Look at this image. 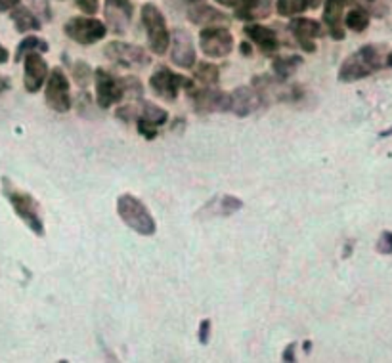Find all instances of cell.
<instances>
[{
    "mask_svg": "<svg viewBox=\"0 0 392 363\" xmlns=\"http://www.w3.org/2000/svg\"><path fill=\"white\" fill-rule=\"evenodd\" d=\"M117 214L123 222L136 231L138 235L144 238H151L157 231V224H155L154 214L147 210L142 199L130 196V193H123L117 199Z\"/></svg>",
    "mask_w": 392,
    "mask_h": 363,
    "instance_id": "obj_1",
    "label": "cell"
},
{
    "mask_svg": "<svg viewBox=\"0 0 392 363\" xmlns=\"http://www.w3.org/2000/svg\"><path fill=\"white\" fill-rule=\"evenodd\" d=\"M381 69V56L375 46H362L346 57L339 67V83H356Z\"/></svg>",
    "mask_w": 392,
    "mask_h": 363,
    "instance_id": "obj_2",
    "label": "cell"
},
{
    "mask_svg": "<svg viewBox=\"0 0 392 363\" xmlns=\"http://www.w3.org/2000/svg\"><path fill=\"white\" fill-rule=\"evenodd\" d=\"M2 184H4V196L8 197L15 214L23 220V224L35 233L36 238H44L46 230H44V222L39 214V203L35 201V197L15 189L8 178H2Z\"/></svg>",
    "mask_w": 392,
    "mask_h": 363,
    "instance_id": "obj_3",
    "label": "cell"
},
{
    "mask_svg": "<svg viewBox=\"0 0 392 363\" xmlns=\"http://www.w3.org/2000/svg\"><path fill=\"white\" fill-rule=\"evenodd\" d=\"M140 15L142 25L146 29L149 50L155 56H165V52H168V46H170V33H168L167 20L163 12L155 4L147 2L142 6Z\"/></svg>",
    "mask_w": 392,
    "mask_h": 363,
    "instance_id": "obj_4",
    "label": "cell"
},
{
    "mask_svg": "<svg viewBox=\"0 0 392 363\" xmlns=\"http://www.w3.org/2000/svg\"><path fill=\"white\" fill-rule=\"evenodd\" d=\"M194 86H196L194 78H188L180 75V73H175V71L168 69L165 65H159L151 73V77H149V88L154 90L155 96L167 100V102H175L178 98V92H189Z\"/></svg>",
    "mask_w": 392,
    "mask_h": 363,
    "instance_id": "obj_5",
    "label": "cell"
},
{
    "mask_svg": "<svg viewBox=\"0 0 392 363\" xmlns=\"http://www.w3.org/2000/svg\"><path fill=\"white\" fill-rule=\"evenodd\" d=\"M44 100L52 111L69 113L73 107L71 100V83L62 67H54L50 71L46 84H44Z\"/></svg>",
    "mask_w": 392,
    "mask_h": 363,
    "instance_id": "obj_6",
    "label": "cell"
},
{
    "mask_svg": "<svg viewBox=\"0 0 392 363\" xmlns=\"http://www.w3.org/2000/svg\"><path fill=\"white\" fill-rule=\"evenodd\" d=\"M63 31L77 44L92 46L104 39L107 27H105L104 21L94 18V15H75V18L67 20V23L63 25Z\"/></svg>",
    "mask_w": 392,
    "mask_h": 363,
    "instance_id": "obj_7",
    "label": "cell"
},
{
    "mask_svg": "<svg viewBox=\"0 0 392 363\" xmlns=\"http://www.w3.org/2000/svg\"><path fill=\"white\" fill-rule=\"evenodd\" d=\"M104 56L117 67H146L151 63V56L138 44H130L125 41H111L104 46Z\"/></svg>",
    "mask_w": 392,
    "mask_h": 363,
    "instance_id": "obj_8",
    "label": "cell"
},
{
    "mask_svg": "<svg viewBox=\"0 0 392 363\" xmlns=\"http://www.w3.org/2000/svg\"><path fill=\"white\" fill-rule=\"evenodd\" d=\"M199 48L210 60L230 56L234 50V36L226 27H205L199 33Z\"/></svg>",
    "mask_w": 392,
    "mask_h": 363,
    "instance_id": "obj_9",
    "label": "cell"
},
{
    "mask_svg": "<svg viewBox=\"0 0 392 363\" xmlns=\"http://www.w3.org/2000/svg\"><path fill=\"white\" fill-rule=\"evenodd\" d=\"M94 83H96V102L102 109H109L111 105L121 104L125 100L123 78H117L104 67L94 71Z\"/></svg>",
    "mask_w": 392,
    "mask_h": 363,
    "instance_id": "obj_10",
    "label": "cell"
},
{
    "mask_svg": "<svg viewBox=\"0 0 392 363\" xmlns=\"http://www.w3.org/2000/svg\"><path fill=\"white\" fill-rule=\"evenodd\" d=\"M228 111L234 113L236 117H249L251 113L266 107V98L255 86H238L228 94Z\"/></svg>",
    "mask_w": 392,
    "mask_h": 363,
    "instance_id": "obj_11",
    "label": "cell"
},
{
    "mask_svg": "<svg viewBox=\"0 0 392 363\" xmlns=\"http://www.w3.org/2000/svg\"><path fill=\"white\" fill-rule=\"evenodd\" d=\"M189 98L191 105L199 115H207V113L217 111H228V104L230 98L226 92H220L217 86H203V88H191L189 90Z\"/></svg>",
    "mask_w": 392,
    "mask_h": 363,
    "instance_id": "obj_12",
    "label": "cell"
},
{
    "mask_svg": "<svg viewBox=\"0 0 392 363\" xmlns=\"http://www.w3.org/2000/svg\"><path fill=\"white\" fill-rule=\"evenodd\" d=\"M23 86L29 94H36L42 90L50 75L48 63L42 57L41 52H29L23 56Z\"/></svg>",
    "mask_w": 392,
    "mask_h": 363,
    "instance_id": "obj_13",
    "label": "cell"
},
{
    "mask_svg": "<svg viewBox=\"0 0 392 363\" xmlns=\"http://www.w3.org/2000/svg\"><path fill=\"white\" fill-rule=\"evenodd\" d=\"M170 62L182 67V69H194L197 63L196 46H194V39L186 29H175L170 33Z\"/></svg>",
    "mask_w": 392,
    "mask_h": 363,
    "instance_id": "obj_14",
    "label": "cell"
},
{
    "mask_svg": "<svg viewBox=\"0 0 392 363\" xmlns=\"http://www.w3.org/2000/svg\"><path fill=\"white\" fill-rule=\"evenodd\" d=\"M134 8L130 0H105L104 18L105 27H109L115 35H123L133 21Z\"/></svg>",
    "mask_w": 392,
    "mask_h": 363,
    "instance_id": "obj_15",
    "label": "cell"
},
{
    "mask_svg": "<svg viewBox=\"0 0 392 363\" xmlns=\"http://www.w3.org/2000/svg\"><path fill=\"white\" fill-rule=\"evenodd\" d=\"M289 31L293 33V36L297 39V42L301 44V48L309 54L316 52V39H320L322 35V23L320 21L312 20V18H295L289 23Z\"/></svg>",
    "mask_w": 392,
    "mask_h": 363,
    "instance_id": "obj_16",
    "label": "cell"
},
{
    "mask_svg": "<svg viewBox=\"0 0 392 363\" xmlns=\"http://www.w3.org/2000/svg\"><path fill=\"white\" fill-rule=\"evenodd\" d=\"M243 33L247 35V39L257 46V48L266 54V56H273L278 48H280V41H278V35L276 31H272L266 25H260V23H251V25H245L243 27Z\"/></svg>",
    "mask_w": 392,
    "mask_h": 363,
    "instance_id": "obj_17",
    "label": "cell"
},
{
    "mask_svg": "<svg viewBox=\"0 0 392 363\" xmlns=\"http://www.w3.org/2000/svg\"><path fill=\"white\" fill-rule=\"evenodd\" d=\"M188 20L199 27H212L217 23L228 21V15L218 8L209 6L205 0H194L188 4Z\"/></svg>",
    "mask_w": 392,
    "mask_h": 363,
    "instance_id": "obj_18",
    "label": "cell"
},
{
    "mask_svg": "<svg viewBox=\"0 0 392 363\" xmlns=\"http://www.w3.org/2000/svg\"><path fill=\"white\" fill-rule=\"evenodd\" d=\"M344 6L346 0H325L323 4V23L333 41H344Z\"/></svg>",
    "mask_w": 392,
    "mask_h": 363,
    "instance_id": "obj_19",
    "label": "cell"
},
{
    "mask_svg": "<svg viewBox=\"0 0 392 363\" xmlns=\"http://www.w3.org/2000/svg\"><path fill=\"white\" fill-rule=\"evenodd\" d=\"M168 121L167 111L159 107L154 102H146V100H140V104L136 105V119L134 123H144V125L155 126L159 128Z\"/></svg>",
    "mask_w": 392,
    "mask_h": 363,
    "instance_id": "obj_20",
    "label": "cell"
},
{
    "mask_svg": "<svg viewBox=\"0 0 392 363\" xmlns=\"http://www.w3.org/2000/svg\"><path fill=\"white\" fill-rule=\"evenodd\" d=\"M10 20L14 21V27L18 33H31V31H39L42 27L41 18L35 15L31 8L21 6V4L10 10Z\"/></svg>",
    "mask_w": 392,
    "mask_h": 363,
    "instance_id": "obj_21",
    "label": "cell"
},
{
    "mask_svg": "<svg viewBox=\"0 0 392 363\" xmlns=\"http://www.w3.org/2000/svg\"><path fill=\"white\" fill-rule=\"evenodd\" d=\"M302 56H297V54H288V56H276L273 57L272 69H273V77L280 78V81H288L297 73V69L302 65Z\"/></svg>",
    "mask_w": 392,
    "mask_h": 363,
    "instance_id": "obj_22",
    "label": "cell"
},
{
    "mask_svg": "<svg viewBox=\"0 0 392 363\" xmlns=\"http://www.w3.org/2000/svg\"><path fill=\"white\" fill-rule=\"evenodd\" d=\"M318 6H322V0H278L276 2V10L281 18L304 14L306 10H316Z\"/></svg>",
    "mask_w": 392,
    "mask_h": 363,
    "instance_id": "obj_23",
    "label": "cell"
},
{
    "mask_svg": "<svg viewBox=\"0 0 392 363\" xmlns=\"http://www.w3.org/2000/svg\"><path fill=\"white\" fill-rule=\"evenodd\" d=\"M194 81H199L203 86H217L220 81L218 65L209 62H197L194 65Z\"/></svg>",
    "mask_w": 392,
    "mask_h": 363,
    "instance_id": "obj_24",
    "label": "cell"
},
{
    "mask_svg": "<svg viewBox=\"0 0 392 363\" xmlns=\"http://www.w3.org/2000/svg\"><path fill=\"white\" fill-rule=\"evenodd\" d=\"M50 50V44L44 39H41V36H25L23 41L18 44V48H15V56H14V62L20 63L21 60H23V56L25 54H29V52H48Z\"/></svg>",
    "mask_w": 392,
    "mask_h": 363,
    "instance_id": "obj_25",
    "label": "cell"
},
{
    "mask_svg": "<svg viewBox=\"0 0 392 363\" xmlns=\"http://www.w3.org/2000/svg\"><path fill=\"white\" fill-rule=\"evenodd\" d=\"M344 27L351 29L354 33H364L365 29L370 27V14L362 10V8H354L349 14L344 15Z\"/></svg>",
    "mask_w": 392,
    "mask_h": 363,
    "instance_id": "obj_26",
    "label": "cell"
},
{
    "mask_svg": "<svg viewBox=\"0 0 392 363\" xmlns=\"http://www.w3.org/2000/svg\"><path fill=\"white\" fill-rule=\"evenodd\" d=\"M212 207L217 209L215 210V214H218V217H231L234 212L241 210V207H243V201L234 196H222L220 199H218V201L212 203Z\"/></svg>",
    "mask_w": 392,
    "mask_h": 363,
    "instance_id": "obj_27",
    "label": "cell"
},
{
    "mask_svg": "<svg viewBox=\"0 0 392 363\" xmlns=\"http://www.w3.org/2000/svg\"><path fill=\"white\" fill-rule=\"evenodd\" d=\"M123 78V90H125V100H134L140 102L144 98V86L140 78L136 77H121Z\"/></svg>",
    "mask_w": 392,
    "mask_h": 363,
    "instance_id": "obj_28",
    "label": "cell"
},
{
    "mask_svg": "<svg viewBox=\"0 0 392 363\" xmlns=\"http://www.w3.org/2000/svg\"><path fill=\"white\" fill-rule=\"evenodd\" d=\"M375 249H377L379 254H392V231H381Z\"/></svg>",
    "mask_w": 392,
    "mask_h": 363,
    "instance_id": "obj_29",
    "label": "cell"
},
{
    "mask_svg": "<svg viewBox=\"0 0 392 363\" xmlns=\"http://www.w3.org/2000/svg\"><path fill=\"white\" fill-rule=\"evenodd\" d=\"M73 78H75L81 86H84V84L88 83V78H90V65L79 62L77 65L73 67Z\"/></svg>",
    "mask_w": 392,
    "mask_h": 363,
    "instance_id": "obj_30",
    "label": "cell"
},
{
    "mask_svg": "<svg viewBox=\"0 0 392 363\" xmlns=\"http://www.w3.org/2000/svg\"><path fill=\"white\" fill-rule=\"evenodd\" d=\"M75 4L84 15H96L100 10V0H75Z\"/></svg>",
    "mask_w": 392,
    "mask_h": 363,
    "instance_id": "obj_31",
    "label": "cell"
},
{
    "mask_svg": "<svg viewBox=\"0 0 392 363\" xmlns=\"http://www.w3.org/2000/svg\"><path fill=\"white\" fill-rule=\"evenodd\" d=\"M220 6H228L234 8V10H247V8H252L259 0H215Z\"/></svg>",
    "mask_w": 392,
    "mask_h": 363,
    "instance_id": "obj_32",
    "label": "cell"
},
{
    "mask_svg": "<svg viewBox=\"0 0 392 363\" xmlns=\"http://www.w3.org/2000/svg\"><path fill=\"white\" fill-rule=\"evenodd\" d=\"M210 336V320H203L199 323V343L207 344Z\"/></svg>",
    "mask_w": 392,
    "mask_h": 363,
    "instance_id": "obj_33",
    "label": "cell"
},
{
    "mask_svg": "<svg viewBox=\"0 0 392 363\" xmlns=\"http://www.w3.org/2000/svg\"><path fill=\"white\" fill-rule=\"evenodd\" d=\"M20 2H21V0H0V14H4V12H10V10L18 6Z\"/></svg>",
    "mask_w": 392,
    "mask_h": 363,
    "instance_id": "obj_34",
    "label": "cell"
},
{
    "mask_svg": "<svg viewBox=\"0 0 392 363\" xmlns=\"http://www.w3.org/2000/svg\"><path fill=\"white\" fill-rule=\"evenodd\" d=\"M295 348H297V344H289L288 348H285V352H283V362H295V359H297V357H295Z\"/></svg>",
    "mask_w": 392,
    "mask_h": 363,
    "instance_id": "obj_35",
    "label": "cell"
},
{
    "mask_svg": "<svg viewBox=\"0 0 392 363\" xmlns=\"http://www.w3.org/2000/svg\"><path fill=\"white\" fill-rule=\"evenodd\" d=\"M12 88V83H10V78L4 77V75H0V94H4Z\"/></svg>",
    "mask_w": 392,
    "mask_h": 363,
    "instance_id": "obj_36",
    "label": "cell"
},
{
    "mask_svg": "<svg viewBox=\"0 0 392 363\" xmlns=\"http://www.w3.org/2000/svg\"><path fill=\"white\" fill-rule=\"evenodd\" d=\"M239 50H241V52H243V56H247V57L252 54V48L249 42H241V44H239Z\"/></svg>",
    "mask_w": 392,
    "mask_h": 363,
    "instance_id": "obj_37",
    "label": "cell"
},
{
    "mask_svg": "<svg viewBox=\"0 0 392 363\" xmlns=\"http://www.w3.org/2000/svg\"><path fill=\"white\" fill-rule=\"evenodd\" d=\"M8 60H10V52H8V50L0 44V65H2V63H6Z\"/></svg>",
    "mask_w": 392,
    "mask_h": 363,
    "instance_id": "obj_38",
    "label": "cell"
},
{
    "mask_svg": "<svg viewBox=\"0 0 392 363\" xmlns=\"http://www.w3.org/2000/svg\"><path fill=\"white\" fill-rule=\"evenodd\" d=\"M392 136V126L391 128H386V130H381V132H379V138H391Z\"/></svg>",
    "mask_w": 392,
    "mask_h": 363,
    "instance_id": "obj_39",
    "label": "cell"
},
{
    "mask_svg": "<svg viewBox=\"0 0 392 363\" xmlns=\"http://www.w3.org/2000/svg\"><path fill=\"white\" fill-rule=\"evenodd\" d=\"M386 65H388V67H392V52L388 54V56H386Z\"/></svg>",
    "mask_w": 392,
    "mask_h": 363,
    "instance_id": "obj_40",
    "label": "cell"
},
{
    "mask_svg": "<svg viewBox=\"0 0 392 363\" xmlns=\"http://www.w3.org/2000/svg\"><path fill=\"white\" fill-rule=\"evenodd\" d=\"M186 2H188V4H189V2H194V0H186Z\"/></svg>",
    "mask_w": 392,
    "mask_h": 363,
    "instance_id": "obj_41",
    "label": "cell"
},
{
    "mask_svg": "<svg viewBox=\"0 0 392 363\" xmlns=\"http://www.w3.org/2000/svg\"><path fill=\"white\" fill-rule=\"evenodd\" d=\"M370 2H373V0H370Z\"/></svg>",
    "mask_w": 392,
    "mask_h": 363,
    "instance_id": "obj_42",
    "label": "cell"
}]
</instances>
